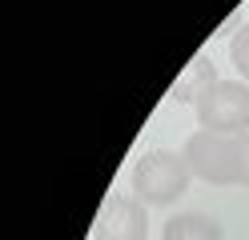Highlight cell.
I'll list each match as a JSON object with an SVG mask.
<instances>
[{
	"label": "cell",
	"instance_id": "obj_3",
	"mask_svg": "<svg viewBox=\"0 0 249 240\" xmlns=\"http://www.w3.org/2000/svg\"><path fill=\"white\" fill-rule=\"evenodd\" d=\"M193 112H197V124L205 132L241 136V132H249V84H241V80H217L193 104Z\"/></svg>",
	"mask_w": 249,
	"mask_h": 240
},
{
	"label": "cell",
	"instance_id": "obj_1",
	"mask_svg": "<svg viewBox=\"0 0 249 240\" xmlns=\"http://www.w3.org/2000/svg\"><path fill=\"white\" fill-rule=\"evenodd\" d=\"M189 160L185 152L153 148L133 164V196L145 204H173L189 188Z\"/></svg>",
	"mask_w": 249,
	"mask_h": 240
},
{
	"label": "cell",
	"instance_id": "obj_4",
	"mask_svg": "<svg viewBox=\"0 0 249 240\" xmlns=\"http://www.w3.org/2000/svg\"><path fill=\"white\" fill-rule=\"evenodd\" d=\"M149 236V216L145 200L137 196H108L92 220V240H145Z\"/></svg>",
	"mask_w": 249,
	"mask_h": 240
},
{
	"label": "cell",
	"instance_id": "obj_2",
	"mask_svg": "<svg viewBox=\"0 0 249 240\" xmlns=\"http://www.w3.org/2000/svg\"><path fill=\"white\" fill-rule=\"evenodd\" d=\"M185 160L189 172L209 184H237L241 180V136H221V132H193L185 140Z\"/></svg>",
	"mask_w": 249,
	"mask_h": 240
},
{
	"label": "cell",
	"instance_id": "obj_5",
	"mask_svg": "<svg viewBox=\"0 0 249 240\" xmlns=\"http://www.w3.org/2000/svg\"><path fill=\"white\" fill-rule=\"evenodd\" d=\"M213 84H217V68H213V60H209V56H193L189 64H185V72L173 80L169 96H173V100H189V104H197Z\"/></svg>",
	"mask_w": 249,
	"mask_h": 240
},
{
	"label": "cell",
	"instance_id": "obj_7",
	"mask_svg": "<svg viewBox=\"0 0 249 240\" xmlns=\"http://www.w3.org/2000/svg\"><path fill=\"white\" fill-rule=\"evenodd\" d=\"M229 56H233V64H237V72L249 80V20L237 28V36L229 40Z\"/></svg>",
	"mask_w": 249,
	"mask_h": 240
},
{
	"label": "cell",
	"instance_id": "obj_8",
	"mask_svg": "<svg viewBox=\"0 0 249 240\" xmlns=\"http://www.w3.org/2000/svg\"><path fill=\"white\" fill-rule=\"evenodd\" d=\"M237 184L249 188V132H241V180Z\"/></svg>",
	"mask_w": 249,
	"mask_h": 240
},
{
	"label": "cell",
	"instance_id": "obj_6",
	"mask_svg": "<svg viewBox=\"0 0 249 240\" xmlns=\"http://www.w3.org/2000/svg\"><path fill=\"white\" fill-rule=\"evenodd\" d=\"M161 240H225L221 224L213 216H201V212H181L165 224Z\"/></svg>",
	"mask_w": 249,
	"mask_h": 240
}]
</instances>
